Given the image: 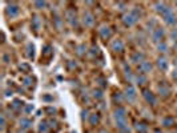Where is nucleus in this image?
I'll use <instances>...</instances> for the list:
<instances>
[{
    "label": "nucleus",
    "instance_id": "f257e3e1",
    "mask_svg": "<svg viewBox=\"0 0 177 133\" xmlns=\"http://www.w3.org/2000/svg\"><path fill=\"white\" fill-rule=\"evenodd\" d=\"M142 16V12L140 8H133L132 11H129L128 13H125L122 16V23H124L125 27H132L140 20V18Z\"/></svg>",
    "mask_w": 177,
    "mask_h": 133
},
{
    "label": "nucleus",
    "instance_id": "f03ea898",
    "mask_svg": "<svg viewBox=\"0 0 177 133\" xmlns=\"http://www.w3.org/2000/svg\"><path fill=\"white\" fill-rule=\"evenodd\" d=\"M164 36H165V29L160 28V27H156L154 31L152 32V40H153L154 43H161Z\"/></svg>",
    "mask_w": 177,
    "mask_h": 133
},
{
    "label": "nucleus",
    "instance_id": "7ed1b4c3",
    "mask_svg": "<svg viewBox=\"0 0 177 133\" xmlns=\"http://www.w3.org/2000/svg\"><path fill=\"white\" fill-rule=\"evenodd\" d=\"M124 97L127 98L128 101H135L137 97V92H136V88L133 85H128L125 88V92H124Z\"/></svg>",
    "mask_w": 177,
    "mask_h": 133
},
{
    "label": "nucleus",
    "instance_id": "20e7f679",
    "mask_svg": "<svg viewBox=\"0 0 177 133\" xmlns=\"http://www.w3.org/2000/svg\"><path fill=\"white\" fill-rule=\"evenodd\" d=\"M152 63L151 61H147L144 60L142 63H140L139 65H137V71L140 72V75H145V73H149L152 71Z\"/></svg>",
    "mask_w": 177,
    "mask_h": 133
},
{
    "label": "nucleus",
    "instance_id": "39448f33",
    "mask_svg": "<svg viewBox=\"0 0 177 133\" xmlns=\"http://www.w3.org/2000/svg\"><path fill=\"white\" fill-rule=\"evenodd\" d=\"M6 13L8 18H16L19 13H20V7L18 4H9L6 8Z\"/></svg>",
    "mask_w": 177,
    "mask_h": 133
},
{
    "label": "nucleus",
    "instance_id": "423d86ee",
    "mask_svg": "<svg viewBox=\"0 0 177 133\" xmlns=\"http://www.w3.org/2000/svg\"><path fill=\"white\" fill-rule=\"evenodd\" d=\"M163 19H164V21H165V24H168V25H174V24L177 23V18L172 9H169L165 15H163Z\"/></svg>",
    "mask_w": 177,
    "mask_h": 133
},
{
    "label": "nucleus",
    "instance_id": "0eeeda50",
    "mask_svg": "<svg viewBox=\"0 0 177 133\" xmlns=\"http://www.w3.org/2000/svg\"><path fill=\"white\" fill-rule=\"evenodd\" d=\"M113 119H115V121L127 120V110H125V108H122V107L116 108L115 112H113Z\"/></svg>",
    "mask_w": 177,
    "mask_h": 133
},
{
    "label": "nucleus",
    "instance_id": "6e6552de",
    "mask_svg": "<svg viewBox=\"0 0 177 133\" xmlns=\"http://www.w3.org/2000/svg\"><path fill=\"white\" fill-rule=\"evenodd\" d=\"M65 18H67V21L71 24L72 27L77 25V16H76L75 9H68L67 13H65Z\"/></svg>",
    "mask_w": 177,
    "mask_h": 133
},
{
    "label": "nucleus",
    "instance_id": "1a4fd4ad",
    "mask_svg": "<svg viewBox=\"0 0 177 133\" xmlns=\"http://www.w3.org/2000/svg\"><path fill=\"white\" fill-rule=\"evenodd\" d=\"M83 24L85 27H92L95 24V16L88 11L84 12V15H83Z\"/></svg>",
    "mask_w": 177,
    "mask_h": 133
},
{
    "label": "nucleus",
    "instance_id": "9d476101",
    "mask_svg": "<svg viewBox=\"0 0 177 133\" xmlns=\"http://www.w3.org/2000/svg\"><path fill=\"white\" fill-rule=\"evenodd\" d=\"M142 96H144V98H145V101L148 103V104L156 105L157 98H156V96L151 92V91H144V92H142Z\"/></svg>",
    "mask_w": 177,
    "mask_h": 133
},
{
    "label": "nucleus",
    "instance_id": "9b49d317",
    "mask_svg": "<svg viewBox=\"0 0 177 133\" xmlns=\"http://www.w3.org/2000/svg\"><path fill=\"white\" fill-rule=\"evenodd\" d=\"M169 9H171V8H169L165 3H163V1H161V3H154V11H156L157 13H160L161 16H163V15H165Z\"/></svg>",
    "mask_w": 177,
    "mask_h": 133
},
{
    "label": "nucleus",
    "instance_id": "f8f14e48",
    "mask_svg": "<svg viewBox=\"0 0 177 133\" xmlns=\"http://www.w3.org/2000/svg\"><path fill=\"white\" fill-rule=\"evenodd\" d=\"M99 35H100V37H101V39L107 40V39L110 37L112 31H110V28L108 25H103V27H100V29H99Z\"/></svg>",
    "mask_w": 177,
    "mask_h": 133
},
{
    "label": "nucleus",
    "instance_id": "ddd939ff",
    "mask_svg": "<svg viewBox=\"0 0 177 133\" xmlns=\"http://www.w3.org/2000/svg\"><path fill=\"white\" fill-rule=\"evenodd\" d=\"M110 47H112V49H113L115 52H122V51H124V43H122V40H120V39H116V40L112 41Z\"/></svg>",
    "mask_w": 177,
    "mask_h": 133
},
{
    "label": "nucleus",
    "instance_id": "4468645a",
    "mask_svg": "<svg viewBox=\"0 0 177 133\" xmlns=\"http://www.w3.org/2000/svg\"><path fill=\"white\" fill-rule=\"evenodd\" d=\"M144 57H145V56H144L142 52H135V53H132V56H131V61L139 65L140 63L144 61Z\"/></svg>",
    "mask_w": 177,
    "mask_h": 133
},
{
    "label": "nucleus",
    "instance_id": "2eb2a0df",
    "mask_svg": "<svg viewBox=\"0 0 177 133\" xmlns=\"http://www.w3.org/2000/svg\"><path fill=\"white\" fill-rule=\"evenodd\" d=\"M157 66H159V69H161V71H168V68H169V63H168V60H166L165 57H159L157 59Z\"/></svg>",
    "mask_w": 177,
    "mask_h": 133
},
{
    "label": "nucleus",
    "instance_id": "dca6fc26",
    "mask_svg": "<svg viewBox=\"0 0 177 133\" xmlns=\"http://www.w3.org/2000/svg\"><path fill=\"white\" fill-rule=\"evenodd\" d=\"M159 93L161 97H168L171 95V88L165 84H160L159 85Z\"/></svg>",
    "mask_w": 177,
    "mask_h": 133
},
{
    "label": "nucleus",
    "instance_id": "f3484780",
    "mask_svg": "<svg viewBox=\"0 0 177 133\" xmlns=\"http://www.w3.org/2000/svg\"><path fill=\"white\" fill-rule=\"evenodd\" d=\"M25 51H27V57L31 59V60H33V57H35V45H33L32 43H28L27 44Z\"/></svg>",
    "mask_w": 177,
    "mask_h": 133
},
{
    "label": "nucleus",
    "instance_id": "a211bd4d",
    "mask_svg": "<svg viewBox=\"0 0 177 133\" xmlns=\"http://www.w3.org/2000/svg\"><path fill=\"white\" fill-rule=\"evenodd\" d=\"M20 128L21 129H24V130H27V129H29V128L32 127V120H29V119H27V117H23V119L20 120Z\"/></svg>",
    "mask_w": 177,
    "mask_h": 133
},
{
    "label": "nucleus",
    "instance_id": "6ab92c4d",
    "mask_svg": "<svg viewBox=\"0 0 177 133\" xmlns=\"http://www.w3.org/2000/svg\"><path fill=\"white\" fill-rule=\"evenodd\" d=\"M31 24H32V28L35 29V31H39V29H40V27H41L40 18H39V16H33V18H32Z\"/></svg>",
    "mask_w": 177,
    "mask_h": 133
},
{
    "label": "nucleus",
    "instance_id": "aec40b11",
    "mask_svg": "<svg viewBox=\"0 0 177 133\" xmlns=\"http://www.w3.org/2000/svg\"><path fill=\"white\" fill-rule=\"evenodd\" d=\"M135 129L137 130V133H147V130H148V125H147L145 122H137L136 127H135Z\"/></svg>",
    "mask_w": 177,
    "mask_h": 133
},
{
    "label": "nucleus",
    "instance_id": "412c9836",
    "mask_svg": "<svg viewBox=\"0 0 177 133\" xmlns=\"http://www.w3.org/2000/svg\"><path fill=\"white\" fill-rule=\"evenodd\" d=\"M135 81H136V84L137 85H140V87H142V85H145L147 84V77L144 75H137V76H135Z\"/></svg>",
    "mask_w": 177,
    "mask_h": 133
},
{
    "label": "nucleus",
    "instance_id": "4be33fe9",
    "mask_svg": "<svg viewBox=\"0 0 177 133\" xmlns=\"http://www.w3.org/2000/svg\"><path fill=\"white\" fill-rule=\"evenodd\" d=\"M89 124L91 125H96V124H99L100 121V115L99 113H92V115H89Z\"/></svg>",
    "mask_w": 177,
    "mask_h": 133
},
{
    "label": "nucleus",
    "instance_id": "5701e85b",
    "mask_svg": "<svg viewBox=\"0 0 177 133\" xmlns=\"http://www.w3.org/2000/svg\"><path fill=\"white\" fill-rule=\"evenodd\" d=\"M161 124H163L164 127H172V125H174V119H173V117H171V116H166V117H164V119H163Z\"/></svg>",
    "mask_w": 177,
    "mask_h": 133
},
{
    "label": "nucleus",
    "instance_id": "b1692460",
    "mask_svg": "<svg viewBox=\"0 0 177 133\" xmlns=\"http://www.w3.org/2000/svg\"><path fill=\"white\" fill-rule=\"evenodd\" d=\"M50 130V125L47 121H41L40 125H39V133H48Z\"/></svg>",
    "mask_w": 177,
    "mask_h": 133
},
{
    "label": "nucleus",
    "instance_id": "393cba45",
    "mask_svg": "<svg viewBox=\"0 0 177 133\" xmlns=\"http://www.w3.org/2000/svg\"><path fill=\"white\" fill-rule=\"evenodd\" d=\"M32 84H33V79H32L31 76H25V77L23 79V85H24L25 88L32 87Z\"/></svg>",
    "mask_w": 177,
    "mask_h": 133
},
{
    "label": "nucleus",
    "instance_id": "a878e982",
    "mask_svg": "<svg viewBox=\"0 0 177 133\" xmlns=\"http://www.w3.org/2000/svg\"><path fill=\"white\" fill-rule=\"evenodd\" d=\"M92 96H93V98H96V100H101V98L104 97V93H103L101 89H93Z\"/></svg>",
    "mask_w": 177,
    "mask_h": 133
},
{
    "label": "nucleus",
    "instance_id": "bb28decb",
    "mask_svg": "<svg viewBox=\"0 0 177 133\" xmlns=\"http://www.w3.org/2000/svg\"><path fill=\"white\" fill-rule=\"evenodd\" d=\"M157 49H159V52H163V53H165L166 51H168V45H166L165 43H159L157 44Z\"/></svg>",
    "mask_w": 177,
    "mask_h": 133
},
{
    "label": "nucleus",
    "instance_id": "cd10ccee",
    "mask_svg": "<svg viewBox=\"0 0 177 133\" xmlns=\"http://www.w3.org/2000/svg\"><path fill=\"white\" fill-rule=\"evenodd\" d=\"M19 69H20L21 72H29V71H31V66H29V64H27V63H21L20 65H19Z\"/></svg>",
    "mask_w": 177,
    "mask_h": 133
},
{
    "label": "nucleus",
    "instance_id": "c85d7f7f",
    "mask_svg": "<svg viewBox=\"0 0 177 133\" xmlns=\"http://www.w3.org/2000/svg\"><path fill=\"white\" fill-rule=\"evenodd\" d=\"M33 109H35V107H33L32 104H27L25 107L23 108V110H24V113H25V115H29V113H32V112H33Z\"/></svg>",
    "mask_w": 177,
    "mask_h": 133
},
{
    "label": "nucleus",
    "instance_id": "c756f323",
    "mask_svg": "<svg viewBox=\"0 0 177 133\" xmlns=\"http://www.w3.org/2000/svg\"><path fill=\"white\" fill-rule=\"evenodd\" d=\"M122 98H124V96H122L121 92H116L113 95V100H115V101H117V103H121Z\"/></svg>",
    "mask_w": 177,
    "mask_h": 133
},
{
    "label": "nucleus",
    "instance_id": "7c9ffc66",
    "mask_svg": "<svg viewBox=\"0 0 177 133\" xmlns=\"http://www.w3.org/2000/svg\"><path fill=\"white\" fill-rule=\"evenodd\" d=\"M21 104H23V103H21L20 100H15V101L11 104V107H12V109H20Z\"/></svg>",
    "mask_w": 177,
    "mask_h": 133
},
{
    "label": "nucleus",
    "instance_id": "2f4dec72",
    "mask_svg": "<svg viewBox=\"0 0 177 133\" xmlns=\"http://www.w3.org/2000/svg\"><path fill=\"white\" fill-rule=\"evenodd\" d=\"M85 51H87V48H85V45H84V44H80V45L77 47V55H80V56H81V55H84V52H85Z\"/></svg>",
    "mask_w": 177,
    "mask_h": 133
},
{
    "label": "nucleus",
    "instance_id": "473e14b6",
    "mask_svg": "<svg viewBox=\"0 0 177 133\" xmlns=\"http://www.w3.org/2000/svg\"><path fill=\"white\" fill-rule=\"evenodd\" d=\"M33 6H35L38 9H43L44 7L47 6V3H45V1H35V3H33Z\"/></svg>",
    "mask_w": 177,
    "mask_h": 133
},
{
    "label": "nucleus",
    "instance_id": "72a5a7b5",
    "mask_svg": "<svg viewBox=\"0 0 177 133\" xmlns=\"http://www.w3.org/2000/svg\"><path fill=\"white\" fill-rule=\"evenodd\" d=\"M43 101H45V103H52L53 101V96L52 95H43Z\"/></svg>",
    "mask_w": 177,
    "mask_h": 133
},
{
    "label": "nucleus",
    "instance_id": "f704fd0d",
    "mask_svg": "<svg viewBox=\"0 0 177 133\" xmlns=\"http://www.w3.org/2000/svg\"><path fill=\"white\" fill-rule=\"evenodd\" d=\"M67 66H68V69H75L76 66H77V64L75 63V61H72V60H69L67 63Z\"/></svg>",
    "mask_w": 177,
    "mask_h": 133
},
{
    "label": "nucleus",
    "instance_id": "c9c22d12",
    "mask_svg": "<svg viewBox=\"0 0 177 133\" xmlns=\"http://www.w3.org/2000/svg\"><path fill=\"white\" fill-rule=\"evenodd\" d=\"M53 21H55V25H56V28H57V29H60V28H61V19L56 16V18L53 19Z\"/></svg>",
    "mask_w": 177,
    "mask_h": 133
},
{
    "label": "nucleus",
    "instance_id": "e433bc0d",
    "mask_svg": "<svg viewBox=\"0 0 177 133\" xmlns=\"http://www.w3.org/2000/svg\"><path fill=\"white\" fill-rule=\"evenodd\" d=\"M154 25H156V20H151V21H149V23H148V24H147V27H148V28L151 29L152 32L154 31V28H153Z\"/></svg>",
    "mask_w": 177,
    "mask_h": 133
},
{
    "label": "nucleus",
    "instance_id": "4c0bfd02",
    "mask_svg": "<svg viewBox=\"0 0 177 133\" xmlns=\"http://www.w3.org/2000/svg\"><path fill=\"white\" fill-rule=\"evenodd\" d=\"M51 45H45L44 47V52H43V55H51Z\"/></svg>",
    "mask_w": 177,
    "mask_h": 133
},
{
    "label": "nucleus",
    "instance_id": "58836bf2",
    "mask_svg": "<svg viewBox=\"0 0 177 133\" xmlns=\"http://www.w3.org/2000/svg\"><path fill=\"white\" fill-rule=\"evenodd\" d=\"M117 7H119L120 11H124V9L127 8V4L125 3H117Z\"/></svg>",
    "mask_w": 177,
    "mask_h": 133
},
{
    "label": "nucleus",
    "instance_id": "ea45409f",
    "mask_svg": "<svg viewBox=\"0 0 177 133\" xmlns=\"http://www.w3.org/2000/svg\"><path fill=\"white\" fill-rule=\"evenodd\" d=\"M3 61H4L6 64H8L9 61H11V59H9V56L7 55V53H4V55H3Z\"/></svg>",
    "mask_w": 177,
    "mask_h": 133
},
{
    "label": "nucleus",
    "instance_id": "a19ab883",
    "mask_svg": "<svg viewBox=\"0 0 177 133\" xmlns=\"http://www.w3.org/2000/svg\"><path fill=\"white\" fill-rule=\"evenodd\" d=\"M45 112H47V113H55L56 109H55L53 107H48V108H45Z\"/></svg>",
    "mask_w": 177,
    "mask_h": 133
},
{
    "label": "nucleus",
    "instance_id": "79ce46f5",
    "mask_svg": "<svg viewBox=\"0 0 177 133\" xmlns=\"http://www.w3.org/2000/svg\"><path fill=\"white\" fill-rule=\"evenodd\" d=\"M81 119H89V116H88V110H83L81 112Z\"/></svg>",
    "mask_w": 177,
    "mask_h": 133
},
{
    "label": "nucleus",
    "instance_id": "37998d69",
    "mask_svg": "<svg viewBox=\"0 0 177 133\" xmlns=\"http://www.w3.org/2000/svg\"><path fill=\"white\" fill-rule=\"evenodd\" d=\"M91 51H92V52H91L92 55H99V48H97V47H93Z\"/></svg>",
    "mask_w": 177,
    "mask_h": 133
},
{
    "label": "nucleus",
    "instance_id": "c03bdc74",
    "mask_svg": "<svg viewBox=\"0 0 177 133\" xmlns=\"http://www.w3.org/2000/svg\"><path fill=\"white\" fill-rule=\"evenodd\" d=\"M6 128V117H4V115H1V129H4Z\"/></svg>",
    "mask_w": 177,
    "mask_h": 133
},
{
    "label": "nucleus",
    "instance_id": "a18cd8bd",
    "mask_svg": "<svg viewBox=\"0 0 177 133\" xmlns=\"http://www.w3.org/2000/svg\"><path fill=\"white\" fill-rule=\"evenodd\" d=\"M172 37H173L174 40L177 39V31H173V32H172Z\"/></svg>",
    "mask_w": 177,
    "mask_h": 133
},
{
    "label": "nucleus",
    "instance_id": "49530a36",
    "mask_svg": "<svg viewBox=\"0 0 177 133\" xmlns=\"http://www.w3.org/2000/svg\"><path fill=\"white\" fill-rule=\"evenodd\" d=\"M6 96L8 97V96H12V91H6Z\"/></svg>",
    "mask_w": 177,
    "mask_h": 133
},
{
    "label": "nucleus",
    "instance_id": "de8ad7c7",
    "mask_svg": "<svg viewBox=\"0 0 177 133\" xmlns=\"http://www.w3.org/2000/svg\"><path fill=\"white\" fill-rule=\"evenodd\" d=\"M173 77L177 79V71H174V72H173Z\"/></svg>",
    "mask_w": 177,
    "mask_h": 133
},
{
    "label": "nucleus",
    "instance_id": "09e8293b",
    "mask_svg": "<svg viewBox=\"0 0 177 133\" xmlns=\"http://www.w3.org/2000/svg\"><path fill=\"white\" fill-rule=\"evenodd\" d=\"M154 133H163V132H161V130H159V129H156V130H154Z\"/></svg>",
    "mask_w": 177,
    "mask_h": 133
},
{
    "label": "nucleus",
    "instance_id": "8fccbe9b",
    "mask_svg": "<svg viewBox=\"0 0 177 133\" xmlns=\"http://www.w3.org/2000/svg\"><path fill=\"white\" fill-rule=\"evenodd\" d=\"M100 133H108V132H107V130H101V132H100Z\"/></svg>",
    "mask_w": 177,
    "mask_h": 133
},
{
    "label": "nucleus",
    "instance_id": "3c124183",
    "mask_svg": "<svg viewBox=\"0 0 177 133\" xmlns=\"http://www.w3.org/2000/svg\"><path fill=\"white\" fill-rule=\"evenodd\" d=\"M72 133H75V132H72Z\"/></svg>",
    "mask_w": 177,
    "mask_h": 133
}]
</instances>
